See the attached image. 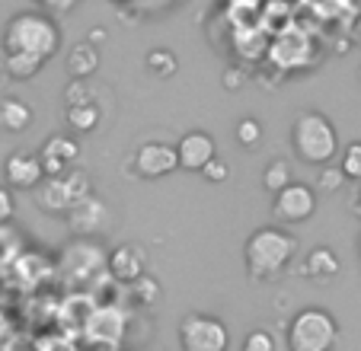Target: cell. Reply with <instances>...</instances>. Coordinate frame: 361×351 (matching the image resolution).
Listing matches in <instances>:
<instances>
[{"label":"cell","instance_id":"6da1fadb","mask_svg":"<svg viewBox=\"0 0 361 351\" xmlns=\"http://www.w3.org/2000/svg\"><path fill=\"white\" fill-rule=\"evenodd\" d=\"M61 48V29H58L55 16L42 13V10H23V13L10 16L4 26V51L13 54H35L42 61L55 58Z\"/></svg>","mask_w":361,"mask_h":351},{"label":"cell","instance_id":"7a4b0ae2","mask_svg":"<svg viewBox=\"0 0 361 351\" xmlns=\"http://www.w3.org/2000/svg\"><path fill=\"white\" fill-rule=\"evenodd\" d=\"M294 156L307 166H329L339 154V131L323 112H300L291 125Z\"/></svg>","mask_w":361,"mask_h":351},{"label":"cell","instance_id":"3957f363","mask_svg":"<svg viewBox=\"0 0 361 351\" xmlns=\"http://www.w3.org/2000/svg\"><path fill=\"white\" fill-rule=\"evenodd\" d=\"M294 237L285 233L281 227H259L252 230L250 240L243 246V259H246V271L256 281H269L275 278L288 262L294 259Z\"/></svg>","mask_w":361,"mask_h":351},{"label":"cell","instance_id":"277c9868","mask_svg":"<svg viewBox=\"0 0 361 351\" xmlns=\"http://www.w3.org/2000/svg\"><path fill=\"white\" fill-rule=\"evenodd\" d=\"M288 351H333L339 345V323L323 307H304L288 323Z\"/></svg>","mask_w":361,"mask_h":351},{"label":"cell","instance_id":"5b68a950","mask_svg":"<svg viewBox=\"0 0 361 351\" xmlns=\"http://www.w3.org/2000/svg\"><path fill=\"white\" fill-rule=\"evenodd\" d=\"M176 335L183 351H227L231 345V329L208 313H185Z\"/></svg>","mask_w":361,"mask_h":351},{"label":"cell","instance_id":"8992f818","mask_svg":"<svg viewBox=\"0 0 361 351\" xmlns=\"http://www.w3.org/2000/svg\"><path fill=\"white\" fill-rule=\"evenodd\" d=\"M83 198H90V179L77 169H71L68 176H58V179H45L35 189V204L45 214H71V208Z\"/></svg>","mask_w":361,"mask_h":351},{"label":"cell","instance_id":"52a82bcc","mask_svg":"<svg viewBox=\"0 0 361 351\" xmlns=\"http://www.w3.org/2000/svg\"><path fill=\"white\" fill-rule=\"evenodd\" d=\"M317 211V192L304 183H291L272 198V217L281 223H304Z\"/></svg>","mask_w":361,"mask_h":351},{"label":"cell","instance_id":"ba28073f","mask_svg":"<svg viewBox=\"0 0 361 351\" xmlns=\"http://www.w3.org/2000/svg\"><path fill=\"white\" fill-rule=\"evenodd\" d=\"M135 173L141 179H164L173 169H179V156H176V144H164V141H147L137 147L135 160H131Z\"/></svg>","mask_w":361,"mask_h":351},{"label":"cell","instance_id":"9c48e42d","mask_svg":"<svg viewBox=\"0 0 361 351\" xmlns=\"http://www.w3.org/2000/svg\"><path fill=\"white\" fill-rule=\"evenodd\" d=\"M77 156H80V144H77L74 137H64V135L45 137V144L39 147V160H42V169H45V179L68 176L71 166L77 163Z\"/></svg>","mask_w":361,"mask_h":351},{"label":"cell","instance_id":"30bf717a","mask_svg":"<svg viewBox=\"0 0 361 351\" xmlns=\"http://www.w3.org/2000/svg\"><path fill=\"white\" fill-rule=\"evenodd\" d=\"M4 179H7L10 189L35 192L45 183V169H42L39 154H10L4 160Z\"/></svg>","mask_w":361,"mask_h":351},{"label":"cell","instance_id":"8fae6325","mask_svg":"<svg viewBox=\"0 0 361 351\" xmlns=\"http://www.w3.org/2000/svg\"><path fill=\"white\" fill-rule=\"evenodd\" d=\"M176 156H179V169L185 173H202L208 163L214 160V137L208 131H189L179 137L176 144Z\"/></svg>","mask_w":361,"mask_h":351},{"label":"cell","instance_id":"7c38bea8","mask_svg":"<svg viewBox=\"0 0 361 351\" xmlns=\"http://www.w3.org/2000/svg\"><path fill=\"white\" fill-rule=\"evenodd\" d=\"M106 269H109V275L116 278V281L135 284V281H141L144 271H147V256H144L141 246L125 243V246H116V250L109 252Z\"/></svg>","mask_w":361,"mask_h":351},{"label":"cell","instance_id":"4fadbf2b","mask_svg":"<svg viewBox=\"0 0 361 351\" xmlns=\"http://www.w3.org/2000/svg\"><path fill=\"white\" fill-rule=\"evenodd\" d=\"M106 217H109V208L99 202V198H83V202H77L74 208H71L68 214V223L71 230H74L77 237H90V233H99L102 227H106Z\"/></svg>","mask_w":361,"mask_h":351},{"label":"cell","instance_id":"5bb4252c","mask_svg":"<svg viewBox=\"0 0 361 351\" xmlns=\"http://www.w3.org/2000/svg\"><path fill=\"white\" fill-rule=\"evenodd\" d=\"M339 256H336L329 246H317V250H310L304 256V262H300V271L298 275L310 278V281H333L336 275H339Z\"/></svg>","mask_w":361,"mask_h":351},{"label":"cell","instance_id":"9a60e30c","mask_svg":"<svg viewBox=\"0 0 361 351\" xmlns=\"http://www.w3.org/2000/svg\"><path fill=\"white\" fill-rule=\"evenodd\" d=\"M96 68H99V48H96L93 42H80V45H74L68 51V70L74 80L93 77Z\"/></svg>","mask_w":361,"mask_h":351},{"label":"cell","instance_id":"2e32d148","mask_svg":"<svg viewBox=\"0 0 361 351\" xmlns=\"http://www.w3.org/2000/svg\"><path fill=\"white\" fill-rule=\"evenodd\" d=\"M32 125V106L23 99H0V128L20 135Z\"/></svg>","mask_w":361,"mask_h":351},{"label":"cell","instance_id":"e0dca14e","mask_svg":"<svg viewBox=\"0 0 361 351\" xmlns=\"http://www.w3.org/2000/svg\"><path fill=\"white\" fill-rule=\"evenodd\" d=\"M45 68V61L42 58H35V54H7L4 58V70H7V77H13V80H32L39 70Z\"/></svg>","mask_w":361,"mask_h":351},{"label":"cell","instance_id":"ac0fdd59","mask_svg":"<svg viewBox=\"0 0 361 351\" xmlns=\"http://www.w3.org/2000/svg\"><path fill=\"white\" fill-rule=\"evenodd\" d=\"M99 106H96L93 99L90 102H80V106H68V125L74 131H80V135H87V131H96V125H99Z\"/></svg>","mask_w":361,"mask_h":351},{"label":"cell","instance_id":"d6986e66","mask_svg":"<svg viewBox=\"0 0 361 351\" xmlns=\"http://www.w3.org/2000/svg\"><path fill=\"white\" fill-rule=\"evenodd\" d=\"M294 179H291V166H288L285 160H272L266 166V173H262V185H266V192H272V195H279L281 189H288Z\"/></svg>","mask_w":361,"mask_h":351},{"label":"cell","instance_id":"ffe728a7","mask_svg":"<svg viewBox=\"0 0 361 351\" xmlns=\"http://www.w3.org/2000/svg\"><path fill=\"white\" fill-rule=\"evenodd\" d=\"M147 68L154 77H173L179 70V61H176V54L170 51V48H154V51H147Z\"/></svg>","mask_w":361,"mask_h":351},{"label":"cell","instance_id":"44dd1931","mask_svg":"<svg viewBox=\"0 0 361 351\" xmlns=\"http://www.w3.org/2000/svg\"><path fill=\"white\" fill-rule=\"evenodd\" d=\"M233 137H237V144H240V147H246V150L259 147V141H262V125H259V118H252V115L240 118L237 128H233Z\"/></svg>","mask_w":361,"mask_h":351},{"label":"cell","instance_id":"7402d4cb","mask_svg":"<svg viewBox=\"0 0 361 351\" xmlns=\"http://www.w3.org/2000/svg\"><path fill=\"white\" fill-rule=\"evenodd\" d=\"M339 169L345 173V179H352V183H361V141H352L345 150H342Z\"/></svg>","mask_w":361,"mask_h":351},{"label":"cell","instance_id":"603a6c76","mask_svg":"<svg viewBox=\"0 0 361 351\" xmlns=\"http://www.w3.org/2000/svg\"><path fill=\"white\" fill-rule=\"evenodd\" d=\"M345 183H348V179H345V173H342L339 166H333V163H329V166H323V169H320V179H317V189H320V192H339Z\"/></svg>","mask_w":361,"mask_h":351},{"label":"cell","instance_id":"cb8c5ba5","mask_svg":"<svg viewBox=\"0 0 361 351\" xmlns=\"http://www.w3.org/2000/svg\"><path fill=\"white\" fill-rule=\"evenodd\" d=\"M275 348L279 345H275V335L269 329H252L243 342V351H275Z\"/></svg>","mask_w":361,"mask_h":351},{"label":"cell","instance_id":"d4e9b609","mask_svg":"<svg viewBox=\"0 0 361 351\" xmlns=\"http://www.w3.org/2000/svg\"><path fill=\"white\" fill-rule=\"evenodd\" d=\"M16 214V198L10 185H0V227H7Z\"/></svg>","mask_w":361,"mask_h":351},{"label":"cell","instance_id":"484cf974","mask_svg":"<svg viewBox=\"0 0 361 351\" xmlns=\"http://www.w3.org/2000/svg\"><path fill=\"white\" fill-rule=\"evenodd\" d=\"M202 176H204V179H208V183L221 185V183H227V179H231V166H227L224 160H218V156H214V160L202 169Z\"/></svg>","mask_w":361,"mask_h":351},{"label":"cell","instance_id":"4316f807","mask_svg":"<svg viewBox=\"0 0 361 351\" xmlns=\"http://www.w3.org/2000/svg\"><path fill=\"white\" fill-rule=\"evenodd\" d=\"M80 102H90L87 99V87H83V80H71V87H68V106H80Z\"/></svg>","mask_w":361,"mask_h":351},{"label":"cell","instance_id":"83f0119b","mask_svg":"<svg viewBox=\"0 0 361 351\" xmlns=\"http://www.w3.org/2000/svg\"><path fill=\"white\" fill-rule=\"evenodd\" d=\"M221 83H224L227 90H240L246 83V77H243V70H237V68H231V70H224V77H221Z\"/></svg>","mask_w":361,"mask_h":351},{"label":"cell","instance_id":"f1b7e54d","mask_svg":"<svg viewBox=\"0 0 361 351\" xmlns=\"http://www.w3.org/2000/svg\"><path fill=\"white\" fill-rule=\"evenodd\" d=\"M74 4H77V0H48V7L55 10V13H68Z\"/></svg>","mask_w":361,"mask_h":351},{"label":"cell","instance_id":"f546056e","mask_svg":"<svg viewBox=\"0 0 361 351\" xmlns=\"http://www.w3.org/2000/svg\"><path fill=\"white\" fill-rule=\"evenodd\" d=\"M96 39H106V29H93V32H90V42H93V45H99Z\"/></svg>","mask_w":361,"mask_h":351},{"label":"cell","instance_id":"4dcf8cb0","mask_svg":"<svg viewBox=\"0 0 361 351\" xmlns=\"http://www.w3.org/2000/svg\"><path fill=\"white\" fill-rule=\"evenodd\" d=\"M355 211L361 214V189H358V198H355Z\"/></svg>","mask_w":361,"mask_h":351},{"label":"cell","instance_id":"1f68e13d","mask_svg":"<svg viewBox=\"0 0 361 351\" xmlns=\"http://www.w3.org/2000/svg\"><path fill=\"white\" fill-rule=\"evenodd\" d=\"M358 39H361V16H358Z\"/></svg>","mask_w":361,"mask_h":351},{"label":"cell","instance_id":"d6a6232c","mask_svg":"<svg viewBox=\"0 0 361 351\" xmlns=\"http://www.w3.org/2000/svg\"><path fill=\"white\" fill-rule=\"evenodd\" d=\"M358 80H361V68H358Z\"/></svg>","mask_w":361,"mask_h":351}]
</instances>
